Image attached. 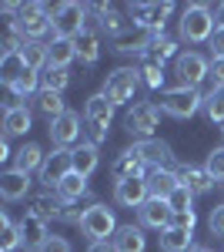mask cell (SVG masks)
<instances>
[{
	"label": "cell",
	"mask_w": 224,
	"mask_h": 252,
	"mask_svg": "<svg viewBox=\"0 0 224 252\" xmlns=\"http://www.w3.org/2000/svg\"><path fill=\"white\" fill-rule=\"evenodd\" d=\"M177 24H181V37H184L187 44H207L211 34L218 31L214 14H211V7H207V3H187Z\"/></svg>",
	"instance_id": "6da1fadb"
},
{
	"label": "cell",
	"mask_w": 224,
	"mask_h": 252,
	"mask_svg": "<svg viewBox=\"0 0 224 252\" xmlns=\"http://www.w3.org/2000/svg\"><path fill=\"white\" fill-rule=\"evenodd\" d=\"M161 115H164V108L157 101H137L127 111V118H124V128L137 141H150L154 131H157V125H161Z\"/></svg>",
	"instance_id": "7a4b0ae2"
},
{
	"label": "cell",
	"mask_w": 224,
	"mask_h": 252,
	"mask_svg": "<svg viewBox=\"0 0 224 252\" xmlns=\"http://www.w3.org/2000/svg\"><path fill=\"white\" fill-rule=\"evenodd\" d=\"M50 20H54V37L77 40L84 31H87V7L77 3V0L57 3L54 10H50Z\"/></svg>",
	"instance_id": "3957f363"
},
{
	"label": "cell",
	"mask_w": 224,
	"mask_h": 252,
	"mask_svg": "<svg viewBox=\"0 0 224 252\" xmlns=\"http://www.w3.org/2000/svg\"><path fill=\"white\" fill-rule=\"evenodd\" d=\"M161 108H164V115L184 121V118H194L204 108V94H201V88H184V84H177V88H168V91L161 94Z\"/></svg>",
	"instance_id": "277c9868"
},
{
	"label": "cell",
	"mask_w": 224,
	"mask_h": 252,
	"mask_svg": "<svg viewBox=\"0 0 224 252\" xmlns=\"http://www.w3.org/2000/svg\"><path fill=\"white\" fill-rule=\"evenodd\" d=\"M141 84H144V81H141V71H137V67H117V71H111L107 81H104V94H107V101H111L114 108H121V104L134 101V94H137Z\"/></svg>",
	"instance_id": "5b68a950"
},
{
	"label": "cell",
	"mask_w": 224,
	"mask_h": 252,
	"mask_svg": "<svg viewBox=\"0 0 224 252\" xmlns=\"http://www.w3.org/2000/svg\"><path fill=\"white\" fill-rule=\"evenodd\" d=\"M174 14V3H131L127 7V17L134 20L137 31H148V34H164V24Z\"/></svg>",
	"instance_id": "8992f818"
},
{
	"label": "cell",
	"mask_w": 224,
	"mask_h": 252,
	"mask_svg": "<svg viewBox=\"0 0 224 252\" xmlns=\"http://www.w3.org/2000/svg\"><path fill=\"white\" fill-rule=\"evenodd\" d=\"M14 24L20 27V34L27 40H40L54 31V20H50V7L47 3H24V10H20V17Z\"/></svg>",
	"instance_id": "52a82bcc"
},
{
	"label": "cell",
	"mask_w": 224,
	"mask_h": 252,
	"mask_svg": "<svg viewBox=\"0 0 224 252\" xmlns=\"http://www.w3.org/2000/svg\"><path fill=\"white\" fill-rule=\"evenodd\" d=\"M174 74H177V81H181L184 88H201V84L211 78V64H207V58L198 54V51H181V54L174 58Z\"/></svg>",
	"instance_id": "ba28073f"
},
{
	"label": "cell",
	"mask_w": 224,
	"mask_h": 252,
	"mask_svg": "<svg viewBox=\"0 0 224 252\" xmlns=\"http://www.w3.org/2000/svg\"><path fill=\"white\" fill-rule=\"evenodd\" d=\"M117 229H121V225H117L114 212L107 209V205H100V202H97L94 209H87L84 222H80V232L87 235L91 242H111Z\"/></svg>",
	"instance_id": "9c48e42d"
},
{
	"label": "cell",
	"mask_w": 224,
	"mask_h": 252,
	"mask_svg": "<svg viewBox=\"0 0 224 252\" xmlns=\"http://www.w3.org/2000/svg\"><path fill=\"white\" fill-rule=\"evenodd\" d=\"M74 172V148H54L50 155L44 158V168H40V185L47 192H57V185Z\"/></svg>",
	"instance_id": "30bf717a"
},
{
	"label": "cell",
	"mask_w": 224,
	"mask_h": 252,
	"mask_svg": "<svg viewBox=\"0 0 224 252\" xmlns=\"http://www.w3.org/2000/svg\"><path fill=\"white\" fill-rule=\"evenodd\" d=\"M47 131H50V141H54L57 148H71V145H77L80 135H84V121H80L77 111H67V115L57 118V121H50Z\"/></svg>",
	"instance_id": "8fae6325"
},
{
	"label": "cell",
	"mask_w": 224,
	"mask_h": 252,
	"mask_svg": "<svg viewBox=\"0 0 224 252\" xmlns=\"http://www.w3.org/2000/svg\"><path fill=\"white\" fill-rule=\"evenodd\" d=\"M17 229H20V249H27V252H40L47 246V239H50L47 222L37 219V215H30V212L17 222Z\"/></svg>",
	"instance_id": "7c38bea8"
},
{
	"label": "cell",
	"mask_w": 224,
	"mask_h": 252,
	"mask_svg": "<svg viewBox=\"0 0 224 252\" xmlns=\"http://www.w3.org/2000/svg\"><path fill=\"white\" fill-rule=\"evenodd\" d=\"M114 198H117V205H124V209H141V205L150 198L148 178H127V182H117V185H114Z\"/></svg>",
	"instance_id": "4fadbf2b"
},
{
	"label": "cell",
	"mask_w": 224,
	"mask_h": 252,
	"mask_svg": "<svg viewBox=\"0 0 224 252\" xmlns=\"http://www.w3.org/2000/svg\"><path fill=\"white\" fill-rule=\"evenodd\" d=\"M148 165H144V158L137 155V148H124L121 155H117V161H114V168H111V175H114V182H127V178H148Z\"/></svg>",
	"instance_id": "5bb4252c"
},
{
	"label": "cell",
	"mask_w": 224,
	"mask_h": 252,
	"mask_svg": "<svg viewBox=\"0 0 224 252\" xmlns=\"http://www.w3.org/2000/svg\"><path fill=\"white\" fill-rule=\"evenodd\" d=\"M134 148H137V155L144 158V165H148V168H171V165H174V152H171L168 141H161V138L134 141Z\"/></svg>",
	"instance_id": "9a60e30c"
},
{
	"label": "cell",
	"mask_w": 224,
	"mask_h": 252,
	"mask_svg": "<svg viewBox=\"0 0 224 252\" xmlns=\"http://www.w3.org/2000/svg\"><path fill=\"white\" fill-rule=\"evenodd\" d=\"M137 212H141V225L157 229V232L171 229V222H174V212H171L168 198H148V202H144Z\"/></svg>",
	"instance_id": "2e32d148"
},
{
	"label": "cell",
	"mask_w": 224,
	"mask_h": 252,
	"mask_svg": "<svg viewBox=\"0 0 224 252\" xmlns=\"http://www.w3.org/2000/svg\"><path fill=\"white\" fill-rule=\"evenodd\" d=\"M94 10H97V17L104 20V31H107L114 40H124L127 34H134V20L124 17L121 10H114L111 3H97Z\"/></svg>",
	"instance_id": "e0dca14e"
},
{
	"label": "cell",
	"mask_w": 224,
	"mask_h": 252,
	"mask_svg": "<svg viewBox=\"0 0 224 252\" xmlns=\"http://www.w3.org/2000/svg\"><path fill=\"white\" fill-rule=\"evenodd\" d=\"M177 178H181V185H184L191 195H204L218 185V178L207 172V168H194V165H181V168H177Z\"/></svg>",
	"instance_id": "ac0fdd59"
},
{
	"label": "cell",
	"mask_w": 224,
	"mask_h": 252,
	"mask_svg": "<svg viewBox=\"0 0 224 252\" xmlns=\"http://www.w3.org/2000/svg\"><path fill=\"white\" fill-rule=\"evenodd\" d=\"M30 175L20 172V168H10V172L0 175V195L7 198V202H17V198H27L30 195Z\"/></svg>",
	"instance_id": "d6986e66"
},
{
	"label": "cell",
	"mask_w": 224,
	"mask_h": 252,
	"mask_svg": "<svg viewBox=\"0 0 224 252\" xmlns=\"http://www.w3.org/2000/svg\"><path fill=\"white\" fill-rule=\"evenodd\" d=\"M114 111H117V108L107 101V94H104V91H97V94H91V97H87V104H84V121H94V125L111 128Z\"/></svg>",
	"instance_id": "ffe728a7"
},
{
	"label": "cell",
	"mask_w": 224,
	"mask_h": 252,
	"mask_svg": "<svg viewBox=\"0 0 224 252\" xmlns=\"http://www.w3.org/2000/svg\"><path fill=\"white\" fill-rule=\"evenodd\" d=\"M114 252H144L148 249V239H144V229L141 225H121L111 239Z\"/></svg>",
	"instance_id": "44dd1931"
},
{
	"label": "cell",
	"mask_w": 224,
	"mask_h": 252,
	"mask_svg": "<svg viewBox=\"0 0 224 252\" xmlns=\"http://www.w3.org/2000/svg\"><path fill=\"white\" fill-rule=\"evenodd\" d=\"M60 212H64V198L57 192H40L30 198V215H37L44 222H60Z\"/></svg>",
	"instance_id": "7402d4cb"
},
{
	"label": "cell",
	"mask_w": 224,
	"mask_h": 252,
	"mask_svg": "<svg viewBox=\"0 0 224 252\" xmlns=\"http://www.w3.org/2000/svg\"><path fill=\"white\" fill-rule=\"evenodd\" d=\"M177 185H181V178H177V172H174V168H150V172H148L150 198H168Z\"/></svg>",
	"instance_id": "603a6c76"
},
{
	"label": "cell",
	"mask_w": 224,
	"mask_h": 252,
	"mask_svg": "<svg viewBox=\"0 0 224 252\" xmlns=\"http://www.w3.org/2000/svg\"><path fill=\"white\" fill-rule=\"evenodd\" d=\"M20 58L24 64L30 67V71H47V64H50V44H44V40H27L24 44V51H20Z\"/></svg>",
	"instance_id": "cb8c5ba5"
},
{
	"label": "cell",
	"mask_w": 224,
	"mask_h": 252,
	"mask_svg": "<svg viewBox=\"0 0 224 252\" xmlns=\"http://www.w3.org/2000/svg\"><path fill=\"white\" fill-rule=\"evenodd\" d=\"M194 249V232L191 229H177L171 225L161 232V252H191Z\"/></svg>",
	"instance_id": "d4e9b609"
},
{
	"label": "cell",
	"mask_w": 224,
	"mask_h": 252,
	"mask_svg": "<svg viewBox=\"0 0 224 252\" xmlns=\"http://www.w3.org/2000/svg\"><path fill=\"white\" fill-rule=\"evenodd\" d=\"M30 121H34V115H30L27 104H24V108H14V111H7V115H3V138L27 135V131H30Z\"/></svg>",
	"instance_id": "484cf974"
},
{
	"label": "cell",
	"mask_w": 224,
	"mask_h": 252,
	"mask_svg": "<svg viewBox=\"0 0 224 252\" xmlns=\"http://www.w3.org/2000/svg\"><path fill=\"white\" fill-rule=\"evenodd\" d=\"M34 108H37L47 121H57L60 115H67V111H71V108L64 104V94H54V91H40V94L34 97Z\"/></svg>",
	"instance_id": "4316f807"
},
{
	"label": "cell",
	"mask_w": 224,
	"mask_h": 252,
	"mask_svg": "<svg viewBox=\"0 0 224 252\" xmlns=\"http://www.w3.org/2000/svg\"><path fill=\"white\" fill-rule=\"evenodd\" d=\"M177 54H181V51H177V40H174V37H168V34H154V37H150V44H148V54H144V58L164 64V61L177 58Z\"/></svg>",
	"instance_id": "83f0119b"
},
{
	"label": "cell",
	"mask_w": 224,
	"mask_h": 252,
	"mask_svg": "<svg viewBox=\"0 0 224 252\" xmlns=\"http://www.w3.org/2000/svg\"><path fill=\"white\" fill-rule=\"evenodd\" d=\"M97 165H100V155H97V148L94 145H77L74 148V172L84 175V178H91L94 172H97Z\"/></svg>",
	"instance_id": "f1b7e54d"
},
{
	"label": "cell",
	"mask_w": 224,
	"mask_h": 252,
	"mask_svg": "<svg viewBox=\"0 0 224 252\" xmlns=\"http://www.w3.org/2000/svg\"><path fill=\"white\" fill-rule=\"evenodd\" d=\"M47 44H50V64H47V67H67L71 61H77V44L74 40L54 37V40H47Z\"/></svg>",
	"instance_id": "f546056e"
},
{
	"label": "cell",
	"mask_w": 224,
	"mask_h": 252,
	"mask_svg": "<svg viewBox=\"0 0 224 252\" xmlns=\"http://www.w3.org/2000/svg\"><path fill=\"white\" fill-rule=\"evenodd\" d=\"M14 158H17V168H20V172L30 175V172H40V168H44V158H47V155H44V148H40V145L27 141Z\"/></svg>",
	"instance_id": "4dcf8cb0"
},
{
	"label": "cell",
	"mask_w": 224,
	"mask_h": 252,
	"mask_svg": "<svg viewBox=\"0 0 224 252\" xmlns=\"http://www.w3.org/2000/svg\"><path fill=\"white\" fill-rule=\"evenodd\" d=\"M67 84H71V71H67V67H47V71H40V91L64 94Z\"/></svg>",
	"instance_id": "1f68e13d"
},
{
	"label": "cell",
	"mask_w": 224,
	"mask_h": 252,
	"mask_svg": "<svg viewBox=\"0 0 224 252\" xmlns=\"http://www.w3.org/2000/svg\"><path fill=\"white\" fill-rule=\"evenodd\" d=\"M57 195H60L64 202H80V198L87 195V178L77 175V172H71L60 185H57Z\"/></svg>",
	"instance_id": "d6a6232c"
},
{
	"label": "cell",
	"mask_w": 224,
	"mask_h": 252,
	"mask_svg": "<svg viewBox=\"0 0 224 252\" xmlns=\"http://www.w3.org/2000/svg\"><path fill=\"white\" fill-rule=\"evenodd\" d=\"M24 71H30L20 54H3L0 58V84H17L24 78Z\"/></svg>",
	"instance_id": "836d02e7"
},
{
	"label": "cell",
	"mask_w": 224,
	"mask_h": 252,
	"mask_svg": "<svg viewBox=\"0 0 224 252\" xmlns=\"http://www.w3.org/2000/svg\"><path fill=\"white\" fill-rule=\"evenodd\" d=\"M74 44H77V58L84 61V64H97L100 61V37L94 31H84Z\"/></svg>",
	"instance_id": "e575fe53"
},
{
	"label": "cell",
	"mask_w": 224,
	"mask_h": 252,
	"mask_svg": "<svg viewBox=\"0 0 224 252\" xmlns=\"http://www.w3.org/2000/svg\"><path fill=\"white\" fill-rule=\"evenodd\" d=\"M137 71H141V81H144L148 88H154V91H157V88H164V64H157V61L144 58Z\"/></svg>",
	"instance_id": "d590c367"
},
{
	"label": "cell",
	"mask_w": 224,
	"mask_h": 252,
	"mask_svg": "<svg viewBox=\"0 0 224 252\" xmlns=\"http://www.w3.org/2000/svg\"><path fill=\"white\" fill-rule=\"evenodd\" d=\"M0 249L3 252H14V249H20V229L7 219V215H0Z\"/></svg>",
	"instance_id": "8d00e7d4"
},
{
	"label": "cell",
	"mask_w": 224,
	"mask_h": 252,
	"mask_svg": "<svg viewBox=\"0 0 224 252\" xmlns=\"http://www.w3.org/2000/svg\"><path fill=\"white\" fill-rule=\"evenodd\" d=\"M204 111L214 125H224V88H214V91L204 97Z\"/></svg>",
	"instance_id": "74e56055"
},
{
	"label": "cell",
	"mask_w": 224,
	"mask_h": 252,
	"mask_svg": "<svg viewBox=\"0 0 224 252\" xmlns=\"http://www.w3.org/2000/svg\"><path fill=\"white\" fill-rule=\"evenodd\" d=\"M191 202H194V195L187 192L184 185H177V189L168 195V205H171V212H174V215H177V212H191Z\"/></svg>",
	"instance_id": "f35d334b"
},
{
	"label": "cell",
	"mask_w": 224,
	"mask_h": 252,
	"mask_svg": "<svg viewBox=\"0 0 224 252\" xmlns=\"http://www.w3.org/2000/svg\"><path fill=\"white\" fill-rule=\"evenodd\" d=\"M204 168H207L211 175H214L218 182H224V145H218V148H211V152H207Z\"/></svg>",
	"instance_id": "ab89813d"
},
{
	"label": "cell",
	"mask_w": 224,
	"mask_h": 252,
	"mask_svg": "<svg viewBox=\"0 0 224 252\" xmlns=\"http://www.w3.org/2000/svg\"><path fill=\"white\" fill-rule=\"evenodd\" d=\"M10 88H17L24 97H30V94L40 88V74H37V71H24V78H20L17 84H10Z\"/></svg>",
	"instance_id": "60d3db41"
},
{
	"label": "cell",
	"mask_w": 224,
	"mask_h": 252,
	"mask_svg": "<svg viewBox=\"0 0 224 252\" xmlns=\"http://www.w3.org/2000/svg\"><path fill=\"white\" fill-rule=\"evenodd\" d=\"M84 135H87V145L100 148V145L107 141V128H104V125H94V121H84Z\"/></svg>",
	"instance_id": "b9f144b4"
},
{
	"label": "cell",
	"mask_w": 224,
	"mask_h": 252,
	"mask_svg": "<svg viewBox=\"0 0 224 252\" xmlns=\"http://www.w3.org/2000/svg\"><path fill=\"white\" fill-rule=\"evenodd\" d=\"M20 101H27V97L20 94L17 88H10V84H3V115H7V111H14V108H24Z\"/></svg>",
	"instance_id": "7bdbcfd3"
},
{
	"label": "cell",
	"mask_w": 224,
	"mask_h": 252,
	"mask_svg": "<svg viewBox=\"0 0 224 252\" xmlns=\"http://www.w3.org/2000/svg\"><path fill=\"white\" fill-rule=\"evenodd\" d=\"M207 51H211V58H214V61H224V31H221V27L211 34V40H207Z\"/></svg>",
	"instance_id": "ee69618b"
},
{
	"label": "cell",
	"mask_w": 224,
	"mask_h": 252,
	"mask_svg": "<svg viewBox=\"0 0 224 252\" xmlns=\"http://www.w3.org/2000/svg\"><path fill=\"white\" fill-rule=\"evenodd\" d=\"M207 225H211V232H214V235H224V202L211 209V215H207Z\"/></svg>",
	"instance_id": "f6af8a7d"
},
{
	"label": "cell",
	"mask_w": 224,
	"mask_h": 252,
	"mask_svg": "<svg viewBox=\"0 0 224 252\" xmlns=\"http://www.w3.org/2000/svg\"><path fill=\"white\" fill-rule=\"evenodd\" d=\"M171 225H177V229H191V232H194V225H198V215H194V209H191V212H177Z\"/></svg>",
	"instance_id": "bcb514c9"
},
{
	"label": "cell",
	"mask_w": 224,
	"mask_h": 252,
	"mask_svg": "<svg viewBox=\"0 0 224 252\" xmlns=\"http://www.w3.org/2000/svg\"><path fill=\"white\" fill-rule=\"evenodd\" d=\"M40 252H71V242H67V239H60V235H50V239H47V246H44Z\"/></svg>",
	"instance_id": "7dc6e473"
},
{
	"label": "cell",
	"mask_w": 224,
	"mask_h": 252,
	"mask_svg": "<svg viewBox=\"0 0 224 252\" xmlns=\"http://www.w3.org/2000/svg\"><path fill=\"white\" fill-rule=\"evenodd\" d=\"M211 81H214V88H224V61L211 64Z\"/></svg>",
	"instance_id": "c3c4849f"
},
{
	"label": "cell",
	"mask_w": 224,
	"mask_h": 252,
	"mask_svg": "<svg viewBox=\"0 0 224 252\" xmlns=\"http://www.w3.org/2000/svg\"><path fill=\"white\" fill-rule=\"evenodd\" d=\"M87 252H114V246H111V242H91Z\"/></svg>",
	"instance_id": "681fc988"
},
{
	"label": "cell",
	"mask_w": 224,
	"mask_h": 252,
	"mask_svg": "<svg viewBox=\"0 0 224 252\" xmlns=\"http://www.w3.org/2000/svg\"><path fill=\"white\" fill-rule=\"evenodd\" d=\"M214 24L224 31V3H218V10H214Z\"/></svg>",
	"instance_id": "f907efd6"
},
{
	"label": "cell",
	"mask_w": 224,
	"mask_h": 252,
	"mask_svg": "<svg viewBox=\"0 0 224 252\" xmlns=\"http://www.w3.org/2000/svg\"><path fill=\"white\" fill-rule=\"evenodd\" d=\"M10 158V148H7V138H0V161H7Z\"/></svg>",
	"instance_id": "816d5d0a"
},
{
	"label": "cell",
	"mask_w": 224,
	"mask_h": 252,
	"mask_svg": "<svg viewBox=\"0 0 224 252\" xmlns=\"http://www.w3.org/2000/svg\"><path fill=\"white\" fill-rule=\"evenodd\" d=\"M191 252H214V249H207V246H194Z\"/></svg>",
	"instance_id": "f5cc1de1"
},
{
	"label": "cell",
	"mask_w": 224,
	"mask_h": 252,
	"mask_svg": "<svg viewBox=\"0 0 224 252\" xmlns=\"http://www.w3.org/2000/svg\"><path fill=\"white\" fill-rule=\"evenodd\" d=\"M221 135H224V125H221Z\"/></svg>",
	"instance_id": "db71d44e"
}]
</instances>
